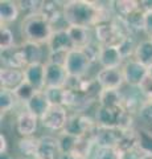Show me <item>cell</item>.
Masks as SVG:
<instances>
[{
  "label": "cell",
  "instance_id": "cell-3",
  "mask_svg": "<svg viewBox=\"0 0 152 159\" xmlns=\"http://www.w3.org/2000/svg\"><path fill=\"white\" fill-rule=\"evenodd\" d=\"M97 126L94 118L89 117L85 113H74L69 116L63 131L77 138H85L93 135V131Z\"/></svg>",
  "mask_w": 152,
  "mask_h": 159
},
{
  "label": "cell",
  "instance_id": "cell-20",
  "mask_svg": "<svg viewBox=\"0 0 152 159\" xmlns=\"http://www.w3.org/2000/svg\"><path fill=\"white\" fill-rule=\"evenodd\" d=\"M123 92L122 89H103L98 99L99 106L103 107H122Z\"/></svg>",
  "mask_w": 152,
  "mask_h": 159
},
{
  "label": "cell",
  "instance_id": "cell-13",
  "mask_svg": "<svg viewBox=\"0 0 152 159\" xmlns=\"http://www.w3.org/2000/svg\"><path fill=\"white\" fill-rule=\"evenodd\" d=\"M46 45L49 49V53H52V52H67L69 53L73 49H76L69 33H67V28L57 29V31L53 32Z\"/></svg>",
  "mask_w": 152,
  "mask_h": 159
},
{
  "label": "cell",
  "instance_id": "cell-12",
  "mask_svg": "<svg viewBox=\"0 0 152 159\" xmlns=\"http://www.w3.org/2000/svg\"><path fill=\"white\" fill-rule=\"evenodd\" d=\"M25 81L24 69L17 68H2L0 69V85L2 89H8L15 92Z\"/></svg>",
  "mask_w": 152,
  "mask_h": 159
},
{
  "label": "cell",
  "instance_id": "cell-35",
  "mask_svg": "<svg viewBox=\"0 0 152 159\" xmlns=\"http://www.w3.org/2000/svg\"><path fill=\"white\" fill-rule=\"evenodd\" d=\"M136 47H138V44H136V41H135V36L134 34H130V36H127L123 41L120 43V45L118 48H119L123 58L128 60L130 56H134Z\"/></svg>",
  "mask_w": 152,
  "mask_h": 159
},
{
  "label": "cell",
  "instance_id": "cell-34",
  "mask_svg": "<svg viewBox=\"0 0 152 159\" xmlns=\"http://www.w3.org/2000/svg\"><path fill=\"white\" fill-rule=\"evenodd\" d=\"M36 92H37V90H36V89L33 88L32 85H29L27 81H24L13 93H15V96H16L17 101H20V102H23V103H27L29 99H31L33 96H35Z\"/></svg>",
  "mask_w": 152,
  "mask_h": 159
},
{
  "label": "cell",
  "instance_id": "cell-39",
  "mask_svg": "<svg viewBox=\"0 0 152 159\" xmlns=\"http://www.w3.org/2000/svg\"><path fill=\"white\" fill-rule=\"evenodd\" d=\"M144 154L141 152L139 148H134V150L119 152V159H141Z\"/></svg>",
  "mask_w": 152,
  "mask_h": 159
},
{
  "label": "cell",
  "instance_id": "cell-44",
  "mask_svg": "<svg viewBox=\"0 0 152 159\" xmlns=\"http://www.w3.org/2000/svg\"><path fill=\"white\" fill-rule=\"evenodd\" d=\"M148 77H150V78H152V65H151V66H148Z\"/></svg>",
  "mask_w": 152,
  "mask_h": 159
},
{
  "label": "cell",
  "instance_id": "cell-25",
  "mask_svg": "<svg viewBox=\"0 0 152 159\" xmlns=\"http://www.w3.org/2000/svg\"><path fill=\"white\" fill-rule=\"evenodd\" d=\"M119 152L128 151L138 148V134H136V129H131V130H124L122 134V138L118 146L115 147Z\"/></svg>",
  "mask_w": 152,
  "mask_h": 159
},
{
  "label": "cell",
  "instance_id": "cell-33",
  "mask_svg": "<svg viewBox=\"0 0 152 159\" xmlns=\"http://www.w3.org/2000/svg\"><path fill=\"white\" fill-rule=\"evenodd\" d=\"M15 34L12 32L11 28H8L6 24H2V28H0V48L2 51H6L15 47Z\"/></svg>",
  "mask_w": 152,
  "mask_h": 159
},
{
  "label": "cell",
  "instance_id": "cell-46",
  "mask_svg": "<svg viewBox=\"0 0 152 159\" xmlns=\"http://www.w3.org/2000/svg\"><path fill=\"white\" fill-rule=\"evenodd\" d=\"M25 159H29V158H25Z\"/></svg>",
  "mask_w": 152,
  "mask_h": 159
},
{
  "label": "cell",
  "instance_id": "cell-9",
  "mask_svg": "<svg viewBox=\"0 0 152 159\" xmlns=\"http://www.w3.org/2000/svg\"><path fill=\"white\" fill-rule=\"evenodd\" d=\"M95 80L102 89H122L126 85L122 68H101Z\"/></svg>",
  "mask_w": 152,
  "mask_h": 159
},
{
  "label": "cell",
  "instance_id": "cell-19",
  "mask_svg": "<svg viewBox=\"0 0 152 159\" xmlns=\"http://www.w3.org/2000/svg\"><path fill=\"white\" fill-rule=\"evenodd\" d=\"M2 68L25 69V64L20 52V45H15L6 51H2Z\"/></svg>",
  "mask_w": 152,
  "mask_h": 159
},
{
  "label": "cell",
  "instance_id": "cell-43",
  "mask_svg": "<svg viewBox=\"0 0 152 159\" xmlns=\"http://www.w3.org/2000/svg\"><path fill=\"white\" fill-rule=\"evenodd\" d=\"M0 159H12V157L9 152H4V154H0Z\"/></svg>",
  "mask_w": 152,
  "mask_h": 159
},
{
  "label": "cell",
  "instance_id": "cell-18",
  "mask_svg": "<svg viewBox=\"0 0 152 159\" xmlns=\"http://www.w3.org/2000/svg\"><path fill=\"white\" fill-rule=\"evenodd\" d=\"M49 107H50V102H49L45 90L36 92L35 96L25 103V110L31 111L32 114H35L38 118H41L44 114L46 113Z\"/></svg>",
  "mask_w": 152,
  "mask_h": 159
},
{
  "label": "cell",
  "instance_id": "cell-22",
  "mask_svg": "<svg viewBox=\"0 0 152 159\" xmlns=\"http://www.w3.org/2000/svg\"><path fill=\"white\" fill-rule=\"evenodd\" d=\"M19 15H20V8H19L17 2H12V0H2L0 2V20H2V24L16 21Z\"/></svg>",
  "mask_w": 152,
  "mask_h": 159
},
{
  "label": "cell",
  "instance_id": "cell-21",
  "mask_svg": "<svg viewBox=\"0 0 152 159\" xmlns=\"http://www.w3.org/2000/svg\"><path fill=\"white\" fill-rule=\"evenodd\" d=\"M67 33L74 44L76 49H82L93 41L90 37V29L82 27H67Z\"/></svg>",
  "mask_w": 152,
  "mask_h": 159
},
{
  "label": "cell",
  "instance_id": "cell-23",
  "mask_svg": "<svg viewBox=\"0 0 152 159\" xmlns=\"http://www.w3.org/2000/svg\"><path fill=\"white\" fill-rule=\"evenodd\" d=\"M38 147H40V138L25 137V138H20V141L17 142L19 151L25 158H29V159L36 158L38 152Z\"/></svg>",
  "mask_w": 152,
  "mask_h": 159
},
{
  "label": "cell",
  "instance_id": "cell-2",
  "mask_svg": "<svg viewBox=\"0 0 152 159\" xmlns=\"http://www.w3.org/2000/svg\"><path fill=\"white\" fill-rule=\"evenodd\" d=\"M23 34L25 37V41H32L37 44H48L52 33L54 32L50 25V23L46 19H44L41 15L24 17L21 23Z\"/></svg>",
  "mask_w": 152,
  "mask_h": 159
},
{
  "label": "cell",
  "instance_id": "cell-38",
  "mask_svg": "<svg viewBox=\"0 0 152 159\" xmlns=\"http://www.w3.org/2000/svg\"><path fill=\"white\" fill-rule=\"evenodd\" d=\"M67 54H69L67 52H52V53L48 54L46 62H49V64H56V65H61V66H65Z\"/></svg>",
  "mask_w": 152,
  "mask_h": 159
},
{
  "label": "cell",
  "instance_id": "cell-32",
  "mask_svg": "<svg viewBox=\"0 0 152 159\" xmlns=\"http://www.w3.org/2000/svg\"><path fill=\"white\" fill-rule=\"evenodd\" d=\"M58 143H60V148H61V152L62 154H69L73 152L74 148L77 146V142L80 138L77 137H73L70 134H67L65 131H61V134L58 135Z\"/></svg>",
  "mask_w": 152,
  "mask_h": 159
},
{
  "label": "cell",
  "instance_id": "cell-36",
  "mask_svg": "<svg viewBox=\"0 0 152 159\" xmlns=\"http://www.w3.org/2000/svg\"><path fill=\"white\" fill-rule=\"evenodd\" d=\"M138 117L144 125L152 127V99H147L141 105L140 110L138 111Z\"/></svg>",
  "mask_w": 152,
  "mask_h": 159
},
{
  "label": "cell",
  "instance_id": "cell-5",
  "mask_svg": "<svg viewBox=\"0 0 152 159\" xmlns=\"http://www.w3.org/2000/svg\"><path fill=\"white\" fill-rule=\"evenodd\" d=\"M126 110L123 107H103L98 106L94 111V121L98 126L120 129Z\"/></svg>",
  "mask_w": 152,
  "mask_h": 159
},
{
  "label": "cell",
  "instance_id": "cell-4",
  "mask_svg": "<svg viewBox=\"0 0 152 159\" xmlns=\"http://www.w3.org/2000/svg\"><path fill=\"white\" fill-rule=\"evenodd\" d=\"M91 61L83 49H73L69 52L65 62V69L70 77L83 78L91 66Z\"/></svg>",
  "mask_w": 152,
  "mask_h": 159
},
{
  "label": "cell",
  "instance_id": "cell-47",
  "mask_svg": "<svg viewBox=\"0 0 152 159\" xmlns=\"http://www.w3.org/2000/svg\"><path fill=\"white\" fill-rule=\"evenodd\" d=\"M151 40H152V37H151Z\"/></svg>",
  "mask_w": 152,
  "mask_h": 159
},
{
  "label": "cell",
  "instance_id": "cell-26",
  "mask_svg": "<svg viewBox=\"0 0 152 159\" xmlns=\"http://www.w3.org/2000/svg\"><path fill=\"white\" fill-rule=\"evenodd\" d=\"M124 21L127 24V27H128L131 34H138L140 32H144V12L141 11V9H136L134 13L128 15Z\"/></svg>",
  "mask_w": 152,
  "mask_h": 159
},
{
  "label": "cell",
  "instance_id": "cell-14",
  "mask_svg": "<svg viewBox=\"0 0 152 159\" xmlns=\"http://www.w3.org/2000/svg\"><path fill=\"white\" fill-rule=\"evenodd\" d=\"M25 81L32 85L37 92L45 90V64H32L24 69Z\"/></svg>",
  "mask_w": 152,
  "mask_h": 159
},
{
  "label": "cell",
  "instance_id": "cell-24",
  "mask_svg": "<svg viewBox=\"0 0 152 159\" xmlns=\"http://www.w3.org/2000/svg\"><path fill=\"white\" fill-rule=\"evenodd\" d=\"M134 58L136 61L141 62L147 68L152 65V40H141L138 43V47L135 49Z\"/></svg>",
  "mask_w": 152,
  "mask_h": 159
},
{
  "label": "cell",
  "instance_id": "cell-16",
  "mask_svg": "<svg viewBox=\"0 0 152 159\" xmlns=\"http://www.w3.org/2000/svg\"><path fill=\"white\" fill-rule=\"evenodd\" d=\"M126 60L118 47H102L98 64L101 68H122Z\"/></svg>",
  "mask_w": 152,
  "mask_h": 159
},
{
  "label": "cell",
  "instance_id": "cell-37",
  "mask_svg": "<svg viewBox=\"0 0 152 159\" xmlns=\"http://www.w3.org/2000/svg\"><path fill=\"white\" fill-rule=\"evenodd\" d=\"M94 159H119V151L116 148L97 147Z\"/></svg>",
  "mask_w": 152,
  "mask_h": 159
},
{
  "label": "cell",
  "instance_id": "cell-40",
  "mask_svg": "<svg viewBox=\"0 0 152 159\" xmlns=\"http://www.w3.org/2000/svg\"><path fill=\"white\" fill-rule=\"evenodd\" d=\"M144 33L150 39L152 37V11L144 12Z\"/></svg>",
  "mask_w": 152,
  "mask_h": 159
},
{
  "label": "cell",
  "instance_id": "cell-11",
  "mask_svg": "<svg viewBox=\"0 0 152 159\" xmlns=\"http://www.w3.org/2000/svg\"><path fill=\"white\" fill-rule=\"evenodd\" d=\"M38 122H40V118L32 114L31 111L24 110L16 118V131L21 138L33 137L37 131Z\"/></svg>",
  "mask_w": 152,
  "mask_h": 159
},
{
  "label": "cell",
  "instance_id": "cell-29",
  "mask_svg": "<svg viewBox=\"0 0 152 159\" xmlns=\"http://www.w3.org/2000/svg\"><path fill=\"white\" fill-rule=\"evenodd\" d=\"M17 102V98L15 93L8 90V89H2L0 90V111H2V117L12 111Z\"/></svg>",
  "mask_w": 152,
  "mask_h": 159
},
{
  "label": "cell",
  "instance_id": "cell-17",
  "mask_svg": "<svg viewBox=\"0 0 152 159\" xmlns=\"http://www.w3.org/2000/svg\"><path fill=\"white\" fill-rule=\"evenodd\" d=\"M20 52L25 64V68L32 65V64H40L44 58V49L41 44L32 43V41H24L20 44Z\"/></svg>",
  "mask_w": 152,
  "mask_h": 159
},
{
  "label": "cell",
  "instance_id": "cell-6",
  "mask_svg": "<svg viewBox=\"0 0 152 159\" xmlns=\"http://www.w3.org/2000/svg\"><path fill=\"white\" fill-rule=\"evenodd\" d=\"M67 118L69 114L66 107L50 105L46 113L40 118V123L49 131H63Z\"/></svg>",
  "mask_w": 152,
  "mask_h": 159
},
{
  "label": "cell",
  "instance_id": "cell-7",
  "mask_svg": "<svg viewBox=\"0 0 152 159\" xmlns=\"http://www.w3.org/2000/svg\"><path fill=\"white\" fill-rule=\"evenodd\" d=\"M122 69H123L124 82L130 88H140V85L148 76V68L141 62L136 61L135 58L126 60Z\"/></svg>",
  "mask_w": 152,
  "mask_h": 159
},
{
  "label": "cell",
  "instance_id": "cell-10",
  "mask_svg": "<svg viewBox=\"0 0 152 159\" xmlns=\"http://www.w3.org/2000/svg\"><path fill=\"white\" fill-rule=\"evenodd\" d=\"M69 74L65 66L45 62V86L48 88H65Z\"/></svg>",
  "mask_w": 152,
  "mask_h": 159
},
{
  "label": "cell",
  "instance_id": "cell-31",
  "mask_svg": "<svg viewBox=\"0 0 152 159\" xmlns=\"http://www.w3.org/2000/svg\"><path fill=\"white\" fill-rule=\"evenodd\" d=\"M45 93L50 105L63 106L65 107V98H66V89L65 88H48Z\"/></svg>",
  "mask_w": 152,
  "mask_h": 159
},
{
  "label": "cell",
  "instance_id": "cell-41",
  "mask_svg": "<svg viewBox=\"0 0 152 159\" xmlns=\"http://www.w3.org/2000/svg\"><path fill=\"white\" fill-rule=\"evenodd\" d=\"M4 152H8V141H7L6 134L2 133L0 134V154H4Z\"/></svg>",
  "mask_w": 152,
  "mask_h": 159
},
{
  "label": "cell",
  "instance_id": "cell-8",
  "mask_svg": "<svg viewBox=\"0 0 152 159\" xmlns=\"http://www.w3.org/2000/svg\"><path fill=\"white\" fill-rule=\"evenodd\" d=\"M124 130L120 129H111V127H102L95 126L94 131H93L91 139L94 142L95 147H107V148H115L119 143L122 134Z\"/></svg>",
  "mask_w": 152,
  "mask_h": 159
},
{
  "label": "cell",
  "instance_id": "cell-45",
  "mask_svg": "<svg viewBox=\"0 0 152 159\" xmlns=\"http://www.w3.org/2000/svg\"><path fill=\"white\" fill-rule=\"evenodd\" d=\"M141 159H152V155H143Z\"/></svg>",
  "mask_w": 152,
  "mask_h": 159
},
{
  "label": "cell",
  "instance_id": "cell-27",
  "mask_svg": "<svg viewBox=\"0 0 152 159\" xmlns=\"http://www.w3.org/2000/svg\"><path fill=\"white\" fill-rule=\"evenodd\" d=\"M138 134V148L144 155H152V131L147 127L136 129Z\"/></svg>",
  "mask_w": 152,
  "mask_h": 159
},
{
  "label": "cell",
  "instance_id": "cell-28",
  "mask_svg": "<svg viewBox=\"0 0 152 159\" xmlns=\"http://www.w3.org/2000/svg\"><path fill=\"white\" fill-rule=\"evenodd\" d=\"M139 9V2L136 0H118L114 2V13L122 19H126L128 15Z\"/></svg>",
  "mask_w": 152,
  "mask_h": 159
},
{
  "label": "cell",
  "instance_id": "cell-42",
  "mask_svg": "<svg viewBox=\"0 0 152 159\" xmlns=\"http://www.w3.org/2000/svg\"><path fill=\"white\" fill-rule=\"evenodd\" d=\"M139 8L143 12L152 11V0H140L139 2Z\"/></svg>",
  "mask_w": 152,
  "mask_h": 159
},
{
  "label": "cell",
  "instance_id": "cell-30",
  "mask_svg": "<svg viewBox=\"0 0 152 159\" xmlns=\"http://www.w3.org/2000/svg\"><path fill=\"white\" fill-rule=\"evenodd\" d=\"M17 4L20 8V13H24V17L40 15L42 7V2L40 0H21V2H17Z\"/></svg>",
  "mask_w": 152,
  "mask_h": 159
},
{
  "label": "cell",
  "instance_id": "cell-15",
  "mask_svg": "<svg viewBox=\"0 0 152 159\" xmlns=\"http://www.w3.org/2000/svg\"><path fill=\"white\" fill-rule=\"evenodd\" d=\"M61 154L58 139L46 135L40 138V147L35 159H60Z\"/></svg>",
  "mask_w": 152,
  "mask_h": 159
},
{
  "label": "cell",
  "instance_id": "cell-1",
  "mask_svg": "<svg viewBox=\"0 0 152 159\" xmlns=\"http://www.w3.org/2000/svg\"><path fill=\"white\" fill-rule=\"evenodd\" d=\"M63 17L69 27H82L90 29L101 21L110 20L112 16L102 13L97 8L94 2L70 0V2L63 3Z\"/></svg>",
  "mask_w": 152,
  "mask_h": 159
}]
</instances>
